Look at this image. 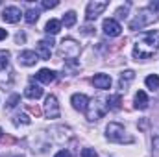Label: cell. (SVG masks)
Returning a JSON list of instances; mask_svg holds the SVG:
<instances>
[{
    "mask_svg": "<svg viewBox=\"0 0 159 157\" xmlns=\"http://www.w3.org/2000/svg\"><path fill=\"white\" fill-rule=\"evenodd\" d=\"M133 78H135V72H133V70H126V72H122V76H120V87L126 89L128 83H129Z\"/></svg>",
    "mask_w": 159,
    "mask_h": 157,
    "instance_id": "cell-21",
    "label": "cell"
},
{
    "mask_svg": "<svg viewBox=\"0 0 159 157\" xmlns=\"http://www.w3.org/2000/svg\"><path fill=\"white\" fill-rule=\"evenodd\" d=\"M24 39H26V37H24L22 34H19V35L15 37V41H17V43H24Z\"/></svg>",
    "mask_w": 159,
    "mask_h": 157,
    "instance_id": "cell-31",
    "label": "cell"
},
{
    "mask_svg": "<svg viewBox=\"0 0 159 157\" xmlns=\"http://www.w3.org/2000/svg\"><path fill=\"white\" fill-rule=\"evenodd\" d=\"M20 122H22V124H30L32 120H30L28 115H17V117H15V124H20Z\"/></svg>",
    "mask_w": 159,
    "mask_h": 157,
    "instance_id": "cell-25",
    "label": "cell"
},
{
    "mask_svg": "<svg viewBox=\"0 0 159 157\" xmlns=\"http://www.w3.org/2000/svg\"><path fill=\"white\" fill-rule=\"evenodd\" d=\"M93 85L96 89H109L111 87V78L107 74H96L93 78Z\"/></svg>",
    "mask_w": 159,
    "mask_h": 157,
    "instance_id": "cell-14",
    "label": "cell"
},
{
    "mask_svg": "<svg viewBox=\"0 0 159 157\" xmlns=\"http://www.w3.org/2000/svg\"><path fill=\"white\" fill-rule=\"evenodd\" d=\"M54 157H70V152H69V150H59Z\"/></svg>",
    "mask_w": 159,
    "mask_h": 157,
    "instance_id": "cell-30",
    "label": "cell"
},
{
    "mask_svg": "<svg viewBox=\"0 0 159 157\" xmlns=\"http://www.w3.org/2000/svg\"><path fill=\"white\" fill-rule=\"evenodd\" d=\"M106 135H107V139H109L111 142H119V144H124V142H126V144H131V142H133V139H131L129 135H126L124 126H122V124H117V122L107 124Z\"/></svg>",
    "mask_w": 159,
    "mask_h": 157,
    "instance_id": "cell-2",
    "label": "cell"
},
{
    "mask_svg": "<svg viewBox=\"0 0 159 157\" xmlns=\"http://www.w3.org/2000/svg\"><path fill=\"white\" fill-rule=\"evenodd\" d=\"M7 57H9V52H6V50H0V70L7 67V61H9Z\"/></svg>",
    "mask_w": 159,
    "mask_h": 157,
    "instance_id": "cell-23",
    "label": "cell"
},
{
    "mask_svg": "<svg viewBox=\"0 0 159 157\" xmlns=\"http://www.w3.org/2000/svg\"><path fill=\"white\" fill-rule=\"evenodd\" d=\"M6 37H7V32L0 28V41H2V39H6Z\"/></svg>",
    "mask_w": 159,
    "mask_h": 157,
    "instance_id": "cell-32",
    "label": "cell"
},
{
    "mask_svg": "<svg viewBox=\"0 0 159 157\" xmlns=\"http://www.w3.org/2000/svg\"><path fill=\"white\" fill-rule=\"evenodd\" d=\"M28 109H30V111H32L35 117H39V115H41V109L37 107V105H28Z\"/></svg>",
    "mask_w": 159,
    "mask_h": 157,
    "instance_id": "cell-29",
    "label": "cell"
},
{
    "mask_svg": "<svg viewBox=\"0 0 159 157\" xmlns=\"http://www.w3.org/2000/svg\"><path fill=\"white\" fill-rule=\"evenodd\" d=\"M81 157H98V154L94 150H91V148H83L81 150Z\"/></svg>",
    "mask_w": 159,
    "mask_h": 157,
    "instance_id": "cell-26",
    "label": "cell"
},
{
    "mask_svg": "<svg viewBox=\"0 0 159 157\" xmlns=\"http://www.w3.org/2000/svg\"><path fill=\"white\" fill-rule=\"evenodd\" d=\"M24 19H26V22H28V24H34V22H37V19H39V11L32 7V9H28V11H26Z\"/></svg>",
    "mask_w": 159,
    "mask_h": 157,
    "instance_id": "cell-22",
    "label": "cell"
},
{
    "mask_svg": "<svg viewBox=\"0 0 159 157\" xmlns=\"http://www.w3.org/2000/svg\"><path fill=\"white\" fill-rule=\"evenodd\" d=\"M80 54V44L74 39H63L59 43V57H65V61H74Z\"/></svg>",
    "mask_w": 159,
    "mask_h": 157,
    "instance_id": "cell-4",
    "label": "cell"
},
{
    "mask_svg": "<svg viewBox=\"0 0 159 157\" xmlns=\"http://www.w3.org/2000/svg\"><path fill=\"white\" fill-rule=\"evenodd\" d=\"M144 83H146V87H148V89L157 91V89H159V76H157V74H150L148 78L144 79Z\"/></svg>",
    "mask_w": 159,
    "mask_h": 157,
    "instance_id": "cell-20",
    "label": "cell"
},
{
    "mask_svg": "<svg viewBox=\"0 0 159 157\" xmlns=\"http://www.w3.org/2000/svg\"><path fill=\"white\" fill-rule=\"evenodd\" d=\"M157 20V15H154L150 9H143L131 22H129V28L131 30H143L144 26H148L150 22H156Z\"/></svg>",
    "mask_w": 159,
    "mask_h": 157,
    "instance_id": "cell-5",
    "label": "cell"
},
{
    "mask_svg": "<svg viewBox=\"0 0 159 157\" xmlns=\"http://www.w3.org/2000/svg\"><path fill=\"white\" fill-rule=\"evenodd\" d=\"M159 50V32H146L143 34L133 48V56L137 59H150L156 52Z\"/></svg>",
    "mask_w": 159,
    "mask_h": 157,
    "instance_id": "cell-1",
    "label": "cell"
},
{
    "mask_svg": "<svg viewBox=\"0 0 159 157\" xmlns=\"http://www.w3.org/2000/svg\"><path fill=\"white\" fill-rule=\"evenodd\" d=\"M70 102H72V107H74V109H78V111H85V109H87V105H89V98H87L85 94H81V92L72 94Z\"/></svg>",
    "mask_w": 159,
    "mask_h": 157,
    "instance_id": "cell-13",
    "label": "cell"
},
{
    "mask_svg": "<svg viewBox=\"0 0 159 157\" xmlns=\"http://www.w3.org/2000/svg\"><path fill=\"white\" fill-rule=\"evenodd\" d=\"M57 4H59V2H48V0H44V2H43V7L50 9V7H57Z\"/></svg>",
    "mask_w": 159,
    "mask_h": 157,
    "instance_id": "cell-28",
    "label": "cell"
},
{
    "mask_svg": "<svg viewBox=\"0 0 159 157\" xmlns=\"http://www.w3.org/2000/svg\"><path fill=\"white\" fill-rule=\"evenodd\" d=\"M44 113L48 118H59V104H57V98L56 96H46V102H44Z\"/></svg>",
    "mask_w": 159,
    "mask_h": 157,
    "instance_id": "cell-8",
    "label": "cell"
},
{
    "mask_svg": "<svg viewBox=\"0 0 159 157\" xmlns=\"http://www.w3.org/2000/svg\"><path fill=\"white\" fill-rule=\"evenodd\" d=\"M59 30H61V22L57 19H50L46 22V34L48 35H56V34H59Z\"/></svg>",
    "mask_w": 159,
    "mask_h": 157,
    "instance_id": "cell-17",
    "label": "cell"
},
{
    "mask_svg": "<svg viewBox=\"0 0 159 157\" xmlns=\"http://www.w3.org/2000/svg\"><path fill=\"white\" fill-rule=\"evenodd\" d=\"M56 78H57V74H56L54 70H50V69H41L32 79H34V81H41V83H54Z\"/></svg>",
    "mask_w": 159,
    "mask_h": 157,
    "instance_id": "cell-11",
    "label": "cell"
},
{
    "mask_svg": "<svg viewBox=\"0 0 159 157\" xmlns=\"http://www.w3.org/2000/svg\"><path fill=\"white\" fill-rule=\"evenodd\" d=\"M52 44H54L52 41H39L35 54L39 56L41 59H50V54H52Z\"/></svg>",
    "mask_w": 159,
    "mask_h": 157,
    "instance_id": "cell-12",
    "label": "cell"
},
{
    "mask_svg": "<svg viewBox=\"0 0 159 157\" xmlns=\"http://www.w3.org/2000/svg\"><path fill=\"white\" fill-rule=\"evenodd\" d=\"M2 133H4V131H2V128H0V139H2Z\"/></svg>",
    "mask_w": 159,
    "mask_h": 157,
    "instance_id": "cell-33",
    "label": "cell"
},
{
    "mask_svg": "<svg viewBox=\"0 0 159 157\" xmlns=\"http://www.w3.org/2000/svg\"><path fill=\"white\" fill-rule=\"evenodd\" d=\"M107 109H109V107H107V100H106V98H93V100L89 102L85 113H87V118H89V120H98V118H102L106 115Z\"/></svg>",
    "mask_w": 159,
    "mask_h": 157,
    "instance_id": "cell-3",
    "label": "cell"
},
{
    "mask_svg": "<svg viewBox=\"0 0 159 157\" xmlns=\"http://www.w3.org/2000/svg\"><path fill=\"white\" fill-rule=\"evenodd\" d=\"M128 9H129V4H124V7H120L119 11H117V15H119L120 19H124L126 13H128Z\"/></svg>",
    "mask_w": 159,
    "mask_h": 157,
    "instance_id": "cell-27",
    "label": "cell"
},
{
    "mask_svg": "<svg viewBox=\"0 0 159 157\" xmlns=\"http://www.w3.org/2000/svg\"><path fill=\"white\" fill-rule=\"evenodd\" d=\"M37 61H39V56H37L34 50H24V52L19 54V63L24 65V67H32V65H35Z\"/></svg>",
    "mask_w": 159,
    "mask_h": 157,
    "instance_id": "cell-10",
    "label": "cell"
},
{
    "mask_svg": "<svg viewBox=\"0 0 159 157\" xmlns=\"http://www.w3.org/2000/svg\"><path fill=\"white\" fill-rule=\"evenodd\" d=\"M61 24H65L67 28H72V26L76 24V13H74V11L65 13V15H63V19H61Z\"/></svg>",
    "mask_w": 159,
    "mask_h": 157,
    "instance_id": "cell-18",
    "label": "cell"
},
{
    "mask_svg": "<svg viewBox=\"0 0 159 157\" xmlns=\"http://www.w3.org/2000/svg\"><path fill=\"white\" fill-rule=\"evenodd\" d=\"M24 96H26V98H30V100H39L41 96H43V89H41L39 85L30 83V85L24 89Z\"/></svg>",
    "mask_w": 159,
    "mask_h": 157,
    "instance_id": "cell-15",
    "label": "cell"
},
{
    "mask_svg": "<svg viewBox=\"0 0 159 157\" xmlns=\"http://www.w3.org/2000/svg\"><path fill=\"white\" fill-rule=\"evenodd\" d=\"M19 102H20V96H19V94H11L9 100H7V109H13Z\"/></svg>",
    "mask_w": 159,
    "mask_h": 157,
    "instance_id": "cell-24",
    "label": "cell"
},
{
    "mask_svg": "<svg viewBox=\"0 0 159 157\" xmlns=\"http://www.w3.org/2000/svg\"><path fill=\"white\" fill-rule=\"evenodd\" d=\"M148 96H146V92L144 91H139L137 94H135V107L137 109H141V111H144L146 107H148Z\"/></svg>",
    "mask_w": 159,
    "mask_h": 157,
    "instance_id": "cell-16",
    "label": "cell"
},
{
    "mask_svg": "<svg viewBox=\"0 0 159 157\" xmlns=\"http://www.w3.org/2000/svg\"><path fill=\"white\" fill-rule=\"evenodd\" d=\"M102 28H104V34L109 35V37H119L120 32H122V26H120L115 19H106Z\"/></svg>",
    "mask_w": 159,
    "mask_h": 157,
    "instance_id": "cell-9",
    "label": "cell"
},
{
    "mask_svg": "<svg viewBox=\"0 0 159 157\" xmlns=\"http://www.w3.org/2000/svg\"><path fill=\"white\" fill-rule=\"evenodd\" d=\"M20 17H22V11H20V7H17V6H7V7H4V11H2V19H4L6 22H9V24L19 22Z\"/></svg>",
    "mask_w": 159,
    "mask_h": 157,
    "instance_id": "cell-7",
    "label": "cell"
},
{
    "mask_svg": "<svg viewBox=\"0 0 159 157\" xmlns=\"http://www.w3.org/2000/svg\"><path fill=\"white\" fill-rule=\"evenodd\" d=\"M120 104H122V96L120 94H115V96H109L107 98V107L113 109V111L120 109Z\"/></svg>",
    "mask_w": 159,
    "mask_h": 157,
    "instance_id": "cell-19",
    "label": "cell"
},
{
    "mask_svg": "<svg viewBox=\"0 0 159 157\" xmlns=\"http://www.w3.org/2000/svg\"><path fill=\"white\" fill-rule=\"evenodd\" d=\"M106 7H107V2H106V0L89 2V4H87V11H85L87 20H94L98 15H102V11H106Z\"/></svg>",
    "mask_w": 159,
    "mask_h": 157,
    "instance_id": "cell-6",
    "label": "cell"
}]
</instances>
